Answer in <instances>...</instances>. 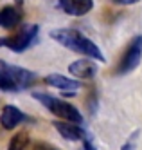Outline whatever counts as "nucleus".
Masks as SVG:
<instances>
[{
	"mask_svg": "<svg viewBox=\"0 0 142 150\" xmlns=\"http://www.w3.org/2000/svg\"><path fill=\"white\" fill-rule=\"evenodd\" d=\"M49 36L54 42H58L59 45H63V47H67L69 51H72V52L88 56V58H92L95 62H101V63L106 62L103 51L97 47L90 38H86L81 31H78V29H70V27L52 29L50 33H49Z\"/></svg>",
	"mask_w": 142,
	"mask_h": 150,
	"instance_id": "1",
	"label": "nucleus"
},
{
	"mask_svg": "<svg viewBox=\"0 0 142 150\" xmlns=\"http://www.w3.org/2000/svg\"><path fill=\"white\" fill-rule=\"evenodd\" d=\"M36 83V74L20 65H11L0 60V91L20 92Z\"/></svg>",
	"mask_w": 142,
	"mask_h": 150,
	"instance_id": "2",
	"label": "nucleus"
},
{
	"mask_svg": "<svg viewBox=\"0 0 142 150\" xmlns=\"http://www.w3.org/2000/svg\"><path fill=\"white\" fill-rule=\"evenodd\" d=\"M32 98H34L36 101H40L50 114L58 116L59 120H67V121L78 123V125L85 123L83 114L76 109L72 103L58 98V96H52V94H47V92H32Z\"/></svg>",
	"mask_w": 142,
	"mask_h": 150,
	"instance_id": "3",
	"label": "nucleus"
},
{
	"mask_svg": "<svg viewBox=\"0 0 142 150\" xmlns=\"http://www.w3.org/2000/svg\"><path fill=\"white\" fill-rule=\"evenodd\" d=\"M38 33H40V27L36 24H32V25H29L25 29H22L15 36L0 38V47H7L13 52H24V51H27L29 47H32L36 44Z\"/></svg>",
	"mask_w": 142,
	"mask_h": 150,
	"instance_id": "4",
	"label": "nucleus"
},
{
	"mask_svg": "<svg viewBox=\"0 0 142 150\" xmlns=\"http://www.w3.org/2000/svg\"><path fill=\"white\" fill-rule=\"evenodd\" d=\"M140 60H142V35H135L132 38V42H129V45L126 47L121 62H119V65L115 69V74L124 76V74L133 72L139 67Z\"/></svg>",
	"mask_w": 142,
	"mask_h": 150,
	"instance_id": "5",
	"label": "nucleus"
},
{
	"mask_svg": "<svg viewBox=\"0 0 142 150\" xmlns=\"http://www.w3.org/2000/svg\"><path fill=\"white\" fill-rule=\"evenodd\" d=\"M54 128L58 130V134L67 139V141H85V139L92 137V134L86 130V128H83L81 125L78 123H72V121H54Z\"/></svg>",
	"mask_w": 142,
	"mask_h": 150,
	"instance_id": "6",
	"label": "nucleus"
},
{
	"mask_svg": "<svg viewBox=\"0 0 142 150\" xmlns=\"http://www.w3.org/2000/svg\"><path fill=\"white\" fill-rule=\"evenodd\" d=\"M29 121V116L24 114V110H20L15 105H6L2 109V114H0V125L6 130H13L16 128L20 123Z\"/></svg>",
	"mask_w": 142,
	"mask_h": 150,
	"instance_id": "7",
	"label": "nucleus"
},
{
	"mask_svg": "<svg viewBox=\"0 0 142 150\" xmlns=\"http://www.w3.org/2000/svg\"><path fill=\"white\" fill-rule=\"evenodd\" d=\"M69 72L78 80H92L95 76V72H97V65H95V62L92 58L86 56V58L72 62L69 65Z\"/></svg>",
	"mask_w": 142,
	"mask_h": 150,
	"instance_id": "8",
	"label": "nucleus"
},
{
	"mask_svg": "<svg viewBox=\"0 0 142 150\" xmlns=\"http://www.w3.org/2000/svg\"><path fill=\"white\" fill-rule=\"evenodd\" d=\"M22 20H24V11L20 9L18 4L15 6H4L0 9V27L2 29H15L22 24Z\"/></svg>",
	"mask_w": 142,
	"mask_h": 150,
	"instance_id": "9",
	"label": "nucleus"
},
{
	"mask_svg": "<svg viewBox=\"0 0 142 150\" xmlns=\"http://www.w3.org/2000/svg\"><path fill=\"white\" fill-rule=\"evenodd\" d=\"M58 4L70 16H85L94 9V0H65Z\"/></svg>",
	"mask_w": 142,
	"mask_h": 150,
	"instance_id": "10",
	"label": "nucleus"
},
{
	"mask_svg": "<svg viewBox=\"0 0 142 150\" xmlns=\"http://www.w3.org/2000/svg\"><path fill=\"white\" fill-rule=\"evenodd\" d=\"M43 81H45L47 85H50V87L54 89H59L63 92H67V91H78L81 87V81L78 80H72V78H67V76H63V74H47L45 78H43Z\"/></svg>",
	"mask_w": 142,
	"mask_h": 150,
	"instance_id": "11",
	"label": "nucleus"
},
{
	"mask_svg": "<svg viewBox=\"0 0 142 150\" xmlns=\"http://www.w3.org/2000/svg\"><path fill=\"white\" fill-rule=\"evenodd\" d=\"M29 145V134L27 132H18L7 146V150H25Z\"/></svg>",
	"mask_w": 142,
	"mask_h": 150,
	"instance_id": "12",
	"label": "nucleus"
},
{
	"mask_svg": "<svg viewBox=\"0 0 142 150\" xmlns=\"http://www.w3.org/2000/svg\"><path fill=\"white\" fill-rule=\"evenodd\" d=\"M32 150H59V148H56V146H52V145H49V143H34L32 145Z\"/></svg>",
	"mask_w": 142,
	"mask_h": 150,
	"instance_id": "13",
	"label": "nucleus"
},
{
	"mask_svg": "<svg viewBox=\"0 0 142 150\" xmlns=\"http://www.w3.org/2000/svg\"><path fill=\"white\" fill-rule=\"evenodd\" d=\"M115 4H121V6H133V4H137L139 0H113Z\"/></svg>",
	"mask_w": 142,
	"mask_h": 150,
	"instance_id": "14",
	"label": "nucleus"
},
{
	"mask_svg": "<svg viewBox=\"0 0 142 150\" xmlns=\"http://www.w3.org/2000/svg\"><path fill=\"white\" fill-rule=\"evenodd\" d=\"M121 150H135V143H133V141H126V143L121 146Z\"/></svg>",
	"mask_w": 142,
	"mask_h": 150,
	"instance_id": "15",
	"label": "nucleus"
},
{
	"mask_svg": "<svg viewBox=\"0 0 142 150\" xmlns=\"http://www.w3.org/2000/svg\"><path fill=\"white\" fill-rule=\"evenodd\" d=\"M15 4H18V6H22V4H24V0H15Z\"/></svg>",
	"mask_w": 142,
	"mask_h": 150,
	"instance_id": "16",
	"label": "nucleus"
},
{
	"mask_svg": "<svg viewBox=\"0 0 142 150\" xmlns=\"http://www.w3.org/2000/svg\"><path fill=\"white\" fill-rule=\"evenodd\" d=\"M58 2H65V0H58Z\"/></svg>",
	"mask_w": 142,
	"mask_h": 150,
	"instance_id": "17",
	"label": "nucleus"
},
{
	"mask_svg": "<svg viewBox=\"0 0 142 150\" xmlns=\"http://www.w3.org/2000/svg\"><path fill=\"white\" fill-rule=\"evenodd\" d=\"M81 150H85V148H81Z\"/></svg>",
	"mask_w": 142,
	"mask_h": 150,
	"instance_id": "18",
	"label": "nucleus"
}]
</instances>
